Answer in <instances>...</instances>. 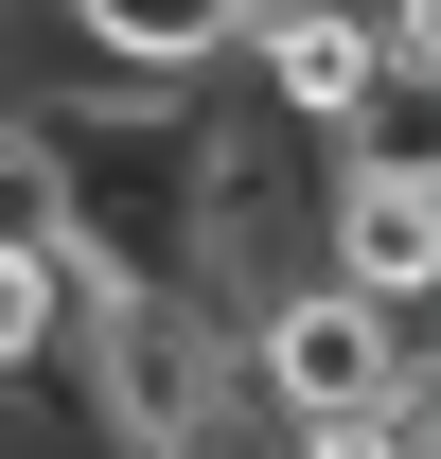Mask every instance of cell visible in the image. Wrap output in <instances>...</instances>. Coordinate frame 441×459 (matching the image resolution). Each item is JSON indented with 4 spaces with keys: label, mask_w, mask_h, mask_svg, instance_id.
Listing matches in <instances>:
<instances>
[{
    "label": "cell",
    "mask_w": 441,
    "mask_h": 459,
    "mask_svg": "<svg viewBox=\"0 0 441 459\" xmlns=\"http://www.w3.org/2000/svg\"><path fill=\"white\" fill-rule=\"evenodd\" d=\"M36 142V230L71 247V283H195V160H212V89H18Z\"/></svg>",
    "instance_id": "1"
},
{
    "label": "cell",
    "mask_w": 441,
    "mask_h": 459,
    "mask_svg": "<svg viewBox=\"0 0 441 459\" xmlns=\"http://www.w3.org/2000/svg\"><path fill=\"white\" fill-rule=\"evenodd\" d=\"M54 336H71V247L54 230H0V406L54 389Z\"/></svg>",
    "instance_id": "6"
},
{
    "label": "cell",
    "mask_w": 441,
    "mask_h": 459,
    "mask_svg": "<svg viewBox=\"0 0 441 459\" xmlns=\"http://www.w3.org/2000/svg\"><path fill=\"white\" fill-rule=\"evenodd\" d=\"M229 371H247V442L300 424V406H371V389H441L424 300H353L335 265H282L247 318H229Z\"/></svg>",
    "instance_id": "3"
},
{
    "label": "cell",
    "mask_w": 441,
    "mask_h": 459,
    "mask_svg": "<svg viewBox=\"0 0 441 459\" xmlns=\"http://www.w3.org/2000/svg\"><path fill=\"white\" fill-rule=\"evenodd\" d=\"M54 406H71L89 459H229V442H247L229 300H195V283H71Z\"/></svg>",
    "instance_id": "2"
},
{
    "label": "cell",
    "mask_w": 441,
    "mask_h": 459,
    "mask_svg": "<svg viewBox=\"0 0 441 459\" xmlns=\"http://www.w3.org/2000/svg\"><path fill=\"white\" fill-rule=\"evenodd\" d=\"M265 459H441V389H371V406H300V424H265Z\"/></svg>",
    "instance_id": "7"
},
{
    "label": "cell",
    "mask_w": 441,
    "mask_h": 459,
    "mask_svg": "<svg viewBox=\"0 0 441 459\" xmlns=\"http://www.w3.org/2000/svg\"><path fill=\"white\" fill-rule=\"evenodd\" d=\"M353 300H441V160H388V142H318V212H300Z\"/></svg>",
    "instance_id": "4"
},
{
    "label": "cell",
    "mask_w": 441,
    "mask_h": 459,
    "mask_svg": "<svg viewBox=\"0 0 441 459\" xmlns=\"http://www.w3.org/2000/svg\"><path fill=\"white\" fill-rule=\"evenodd\" d=\"M54 36L124 89H212L229 36H247V0H54Z\"/></svg>",
    "instance_id": "5"
}]
</instances>
